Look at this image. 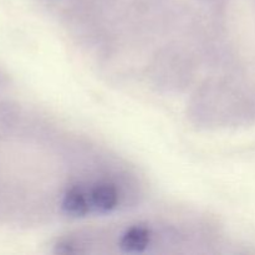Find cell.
<instances>
[{"mask_svg": "<svg viewBox=\"0 0 255 255\" xmlns=\"http://www.w3.org/2000/svg\"><path fill=\"white\" fill-rule=\"evenodd\" d=\"M62 211L72 217H85L91 211L90 196L81 186H72L62 197Z\"/></svg>", "mask_w": 255, "mask_h": 255, "instance_id": "cell-3", "label": "cell"}, {"mask_svg": "<svg viewBox=\"0 0 255 255\" xmlns=\"http://www.w3.org/2000/svg\"><path fill=\"white\" fill-rule=\"evenodd\" d=\"M91 209L99 213H109L119 204V192L114 184L100 182L89 192Z\"/></svg>", "mask_w": 255, "mask_h": 255, "instance_id": "cell-1", "label": "cell"}, {"mask_svg": "<svg viewBox=\"0 0 255 255\" xmlns=\"http://www.w3.org/2000/svg\"><path fill=\"white\" fill-rule=\"evenodd\" d=\"M151 229L146 226H132L124 232L120 239V248L125 253H142L151 243Z\"/></svg>", "mask_w": 255, "mask_h": 255, "instance_id": "cell-2", "label": "cell"}]
</instances>
